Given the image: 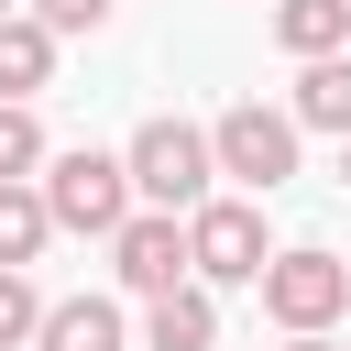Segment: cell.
<instances>
[{
  "mask_svg": "<svg viewBox=\"0 0 351 351\" xmlns=\"http://www.w3.org/2000/svg\"><path fill=\"white\" fill-rule=\"evenodd\" d=\"M132 186H143V208H208V176H219V143L197 132V121H176V110H154L132 143Z\"/></svg>",
  "mask_w": 351,
  "mask_h": 351,
  "instance_id": "6da1fadb",
  "label": "cell"
},
{
  "mask_svg": "<svg viewBox=\"0 0 351 351\" xmlns=\"http://www.w3.org/2000/svg\"><path fill=\"white\" fill-rule=\"evenodd\" d=\"M143 351H219V296H208V285L143 296Z\"/></svg>",
  "mask_w": 351,
  "mask_h": 351,
  "instance_id": "52a82bcc",
  "label": "cell"
},
{
  "mask_svg": "<svg viewBox=\"0 0 351 351\" xmlns=\"http://www.w3.org/2000/svg\"><path fill=\"white\" fill-rule=\"evenodd\" d=\"M285 110H296L307 132H340V143H351V55H318V66L296 77V99H285Z\"/></svg>",
  "mask_w": 351,
  "mask_h": 351,
  "instance_id": "8fae6325",
  "label": "cell"
},
{
  "mask_svg": "<svg viewBox=\"0 0 351 351\" xmlns=\"http://www.w3.org/2000/svg\"><path fill=\"white\" fill-rule=\"evenodd\" d=\"M340 176H351V143H340Z\"/></svg>",
  "mask_w": 351,
  "mask_h": 351,
  "instance_id": "e0dca14e",
  "label": "cell"
},
{
  "mask_svg": "<svg viewBox=\"0 0 351 351\" xmlns=\"http://www.w3.org/2000/svg\"><path fill=\"white\" fill-rule=\"evenodd\" d=\"M33 22H55V33H99L110 0H33Z\"/></svg>",
  "mask_w": 351,
  "mask_h": 351,
  "instance_id": "9a60e30c",
  "label": "cell"
},
{
  "mask_svg": "<svg viewBox=\"0 0 351 351\" xmlns=\"http://www.w3.org/2000/svg\"><path fill=\"white\" fill-rule=\"evenodd\" d=\"M351 307V263L340 252H318V241H296V252H274L263 263V318L296 340V329H329Z\"/></svg>",
  "mask_w": 351,
  "mask_h": 351,
  "instance_id": "5b68a950",
  "label": "cell"
},
{
  "mask_svg": "<svg viewBox=\"0 0 351 351\" xmlns=\"http://www.w3.org/2000/svg\"><path fill=\"white\" fill-rule=\"evenodd\" d=\"M55 22H33V11H11L0 22V99H33V88H55Z\"/></svg>",
  "mask_w": 351,
  "mask_h": 351,
  "instance_id": "9c48e42d",
  "label": "cell"
},
{
  "mask_svg": "<svg viewBox=\"0 0 351 351\" xmlns=\"http://www.w3.org/2000/svg\"><path fill=\"white\" fill-rule=\"evenodd\" d=\"M44 208H55V230H121L132 208H143V186H132V154H99V143H77V154H55L44 165Z\"/></svg>",
  "mask_w": 351,
  "mask_h": 351,
  "instance_id": "7a4b0ae2",
  "label": "cell"
},
{
  "mask_svg": "<svg viewBox=\"0 0 351 351\" xmlns=\"http://www.w3.org/2000/svg\"><path fill=\"white\" fill-rule=\"evenodd\" d=\"M33 329H44V296L22 263H0V351H33Z\"/></svg>",
  "mask_w": 351,
  "mask_h": 351,
  "instance_id": "5bb4252c",
  "label": "cell"
},
{
  "mask_svg": "<svg viewBox=\"0 0 351 351\" xmlns=\"http://www.w3.org/2000/svg\"><path fill=\"white\" fill-rule=\"evenodd\" d=\"M0 22H11V0H0Z\"/></svg>",
  "mask_w": 351,
  "mask_h": 351,
  "instance_id": "ac0fdd59",
  "label": "cell"
},
{
  "mask_svg": "<svg viewBox=\"0 0 351 351\" xmlns=\"http://www.w3.org/2000/svg\"><path fill=\"white\" fill-rule=\"evenodd\" d=\"M55 154H44V121H33V99H0V186H22V176H44Z\"/></svg>",
  "mask_w": 351,
  "mask_h": 351,
  "instance_id": "4fadbf2b",
  "label": "cell"
},
{
  "mask_svg": "<svg viewBox=\"0 0 351 351\" xmlns=\"http://www.w3.org/2000/svg\"><path fill=\"white\" fill-rule=\"evenodd\" d=\"M296 110H263V99H230L219 121H208V143H219V176L241 186V197H274L285 176H296Z\"/></svg>",
  "mask_w": 351,
  "mask_h": 351,
  "instance_id": "3957f363",
  "label": "cell"
},
{
  "mask_svg": "<svg viewBox=\"0 0 351 351\" xmlns=\"http://www.w3.org/2000/svg\"><path fill=\"white\" fill-rule=\"evenodd\" d=\"M33 351H121V296H55Z\"/></svg>",
  "mask_w": 351,
  "mask_h": 351,
  "instance_id": "ba28073f",
  "label": "cell"
},
{
  "mask_svg": "<svg viewBox=\"0 0 351 351\" xmlns=\"http://www.w3.org/2000/svg\"><path fill=\"white\" fill-rule=\"evenodd\" d=\"M285 351H329V340H318V329H296V340H285Z\"/></svg>",
  "mask_w": 351,
  "mask_h": 351,
  "instance_id": "2e32d148",
  "label": "cell"
},
{
  "mask_svg": "<svg viewBox=\"0 0 351 351\" xmlns=\"http://www.w3.org/2000/svg\"><path fill=\"white\" fill-rule=\"evenodd\" d=\"M110 274H121V296H176V285H197L186 208H132V219L110 230Z\"/></svg>",
  "mask_w": 351,
  "mask_h": 351,
  "instance_id": "277c9868",
  "label": "cell"
},
{
  "mask_svg": "<svg viewBox=\"0 0 351 351\" xmlns=\"http://www.w3.org/2000/svg\"><path fill=\"white\" fill-rule=\"evenodd\" d=\"M274 44H285L296 66L340 55V44H351V0H274Z\"/></svg>",
  "mask_w": 351,
  "mask_h": 351,
  "instance_id": "30bf717a",
  "label": "cell"
},
{
  "mask_svg": "<svg viewBox=\"0 0 351 351\" xmlns=\"http://www.w3.org/2000/svg\"><path fill=\"white\" fill-rule=\"evenodd\" d=\"M186 241H197V285H263V263H274L263 197H208V208H186Z\"/></svg>",
  "mask_w": 351,
  "mask_h": 351,
  "instance_id": "8992f818",
  "label": "cell"
},
{
  "mask_svg": "<svg viewBox=\"0 0 351 351\" xmlns=\"http://www.w3.org/2000/svg\"><path fill=\"white\" fill-rule=\"evenodd\" d=\"M44 241H55V208H44V176L0 186V263H33Z\"/></svg>",
  "mask_w": 351,
  "mask_h": 351,
  "instance_id": "7c38bea8",
  "label": "cell"
}]
</instances>
